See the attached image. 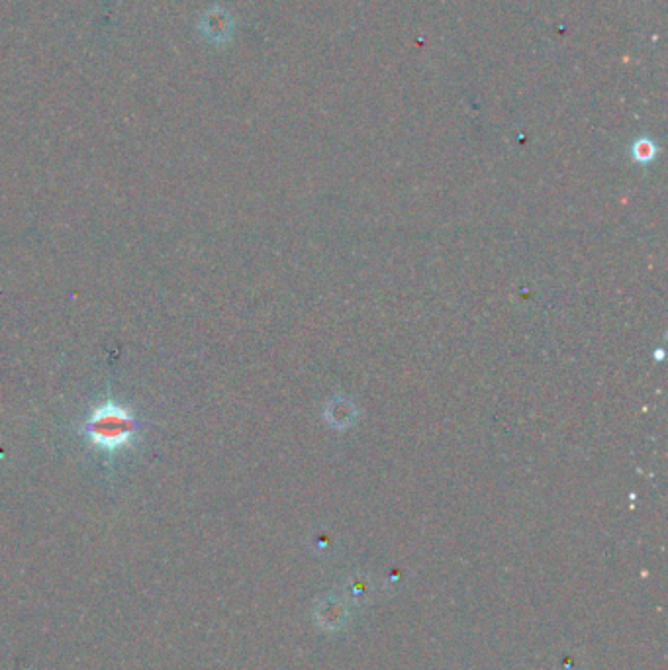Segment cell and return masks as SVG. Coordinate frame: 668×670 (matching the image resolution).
<instances>
[{
	"mask_svg": "<svg viewBox=\"0 0 668 670\" xmlns=\"http://www.w3.org/2000/svg\"><path fill=\"white\" fill-rule=\"evenodd\" d=\"M142 420L122 402L108 396L95 406L81 424L83 439L108 457H116L142 439Z\"/></svg>",
	"mask_w": 668,
	"mask_h": 670,
	"instance_id": "obj_1",
	"label": "cell"
}]
</instances>
